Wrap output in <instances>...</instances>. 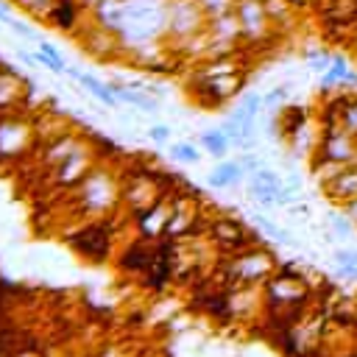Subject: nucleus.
I'll use <instances>...</instances> for the list:
<instances>
[{
  "label": "nucleus",
  "instance_id": "1",
  "mask_svg": "<svg viewBox=\"0 0 357 357\" xmlns=\"http://www.w3.org/2000/svg\"><path fill=\"white\" fill-rule=\"evenodd\" d=\"M234 14L240 20L245 42H265L276 33V25H273V20L265 8V0H237Z\"/></svg>",
  "mask_w": 357,
  "mask_h": 357
},
{
  "label": "nucleus",
  "instance_id": "2",
  "mask_svg": "<svg viewBox=\"0 0 357 357\" xmlns=\"http://www.w3.org/2000/svg\"><path fill=\"white\" fill-rule=\"evenodd\" d=\"M312 156L321 159H332L340 165H357V134L346 131L343 126H332V128H321L318 137V148Z\"/></svg>",
  "mask_w": 357,
  "mask_h": 357
},
{
  "label": "nucleus",
  "instance_id": "3",
  "mask_svg": "<svg viewBox=\"0 0 357 357\" xmlns=\"http://www.w3.org/2000/svg\"><path fill=\"white\" fill-rule=\"evenodd\" d=\"M324 195L332 201V204H346V201H351V198H357V165H349L326 190H324Z\"/></svg>",
  "mask_w": 357,
  "mask_h": 357
},
{
  "label": "nucleus",
  "instance_id": "4",
  "mask_svg": "<svg viewBox=\"0 0 357 357\" xmlns=\"http://www.w3.org/2000/svg\"><path fill=\"white\" fill-rule=\"evenodd\" d=\"M343 170H346V165H340V162L321 159V156H310V173H312V181H315L321 190H326Z\"/></svg>",
  "mask_w": 357,
  "mask_h": 357
},
{
  "label": "nucleus",
  "instance_id": "5",
  "mask_svg": "<svg viewBox=\"0 0 357 357\" xmlns=\"http://www.w3.org/2000/svg\"><path fill=\"white\" fill-rule=\"evenodd\" d=\"M73 243H75V245H78L84 254H92L95 259H100V257L106 254V248H109L106 231H103L100 226H92V229H86V231L75 234V237H73Z\"/></svg>",
  "mask_w": 357,
  "mask_h": 357
},
{
  "label": "nucleus",
  "instance_id": "6",
  "mask_svg": "<svg viewBox=\"0 0 357 357\" xmlns=\"http://www.w3.org/2000/svg\"><path fill=\"white\" fill-rule=\"evenodd\" d=\"M265 8H268V14H271V20H273V25H276V31L279 28H293L296 25V20L301 17L287 0H265Z\"/></svg>",
  "mask_w": 357,
  "mask_h": 357
},
{
  "label": "nucleus",
  "instance_id": "7",
  "mask_svg": "<svg viewBox=\"0 0 357 357\" xmlns=\"http://www.w3.org/2000/svg\"><path fill=\"white\" fill-rule=\"evenodd\" d=\"M243 173H245V170H243L240 162H223V165H218V167L209 173V181H212L215 187H229V184L240 181Z\"/></svg>",
  "mask_w": 357,
  "mask_h": 357
},
{
  "label": "nucleus",
  "instance_id": "8",
  "mask_svg": "<svg viewBox=\"0 0 357 357\" xmlns=\"http://www.w3.org/2000/svg\"><path fill=\"white\" fill-rule=\"evenodd\" d=\"M67 73H70L75 81H81V84H84V86H86V89H89V92H92L98 100H103L106 106H112V103H114V92H112V86H106V84H100L98 78L84 75V73H78V70H67Z\"/></svg>",
  "mask_w": 357,
  "mask_h": 357
},
{
  "label": "nucleus",
  "instance_id": "9",
  "mask_svg": "<svg viewBox=\"0 0 357 357\" xmlns=\"http://www.w3.org/2000/svg\"><path fill=\"white\" fill-rule=\"evenodd\" d=\"M340 126L351 134H357V92H346L343 109H340Z\"/></svg>",
  "mask_w": 357,
  "mask_h": 357
},
{
  "label": "nucleus",
  "instance_id": "10",
  "mask_svg": "<svg viewBox=\"0 0 357 357\" xmlns=\"http://www.w3.org/2000/svg\"><path fill=\"white\" fill-rule=\"evenodd\" d=\"M201 142H204V148H206L212 156H223V153H226V148L231 145V142H229V137L223 134V128H218V131H206V134L201 137Z\"/></svg>",
  "mask_w": 357,
  "mask_h": 357
},
{
  "label": "nucleus",
  "instance_id": "11",
  "mask_svg": "<svg viewBox=\"0 0 357 357\" xmlns=\"http://www.w3.org/2000/svg\"><path fill=\"white\" fill-rule=\"evenodd\" d=\"M332 53H326L324 47L321 50H307V64H310V70L312 73H326L329 67H332Z\"/></svg>",
  "mask_w": 357,
  "mask_h": 357
},
{
  "label": "nucleus",
  "instance_id": "12",
  "mask_svg": "<svg viewBox=\"0 0 357 357\" xmlns=\"http://www.w3.org/2000/svg\"><path fill=\"white\" fill-rule=\"evenodd\" d=\"M329 223H332L335 237H340V240H349V237L354 234V223H351L343 212H332V215H329Z\"/></svg>",
  "mask_w": 357,
  "mask_h": 357
},
{
  "label": "nucleus",
  "instance_id": "13",
  "mask_svg": "<svg viewBox=\"0 0 357 357\" xmlns=\"http://www.w3.org/2000/svg\"><path fill=\"white\" fill-rule=\"evenodd\" d=\"M198 3H201V8L206 11V17H218V14L231 11L237 0H198Z\"/></svg>",
  "mask_w": 357,
  "mask_h": 357
},
{
  "label": "nucleus",
  "instance_id": "14",
  "mask_svg": "<svg viewBox=\"0 0 357 357\" xmlns=\"http://www.w3.org/2000/svg\"><path fill=\"white\" fill-rule=\"evenodd\" d=\"M53 17H56V22H59L61 28L73 25V3H70V0H61V3H56V11H53Z\"/></svg>",
  "mask_w": 357,
  "mask_h": 357
},
{
  "label": "nucleus",
  "instance_id": "15",
  "mask_svg": "<svg viewBox=\"0 0 357 357\" xmlns=\"http://www.w3.org/2000/svg\"><path fill=\"white\" fill-rule=\"evenodd\" d=\"M287 89H290V84H279V86H273L268 95H262L265 106H276V103H282V100L287 98Z\"/></svg>",
  "mask_w": 357,
  "mask_h": 357
},
{
  "label": "nucleus",
  "instance_id": "16",
  "mask_svg": "<svg viewBox=\"0 0 357 357\" xmlns=\"http://www.w3.org/2000/svg\"><path fill=\"white\" fill-rule=\"evenodd\" d=\"M332 259L343 268V265H357V251L354 248H335L332 251Z\"/></svg>",
  "mask_w": 357,
  "mask_h": 357
},
{
  "label": "nucleus",
  "instance_id": "17",
  "mask_svg": "<svg viewBox=\"0 0 357 357\" xmlns=\"http://www.w3.org/2000/svg\"><path fill=\"white\" fill-rule=\"evenodd\" d=\"M240 106H243V109H245L248 114H254V117H257V112H259V109L265 106V100H262V95H245Z\"/></svg>",
  "mask_w": 357,
  "mask_h": 357
},
{
  "label": "nucleus",
  "instance_id": "18",
  "mask_svg": "<svg viewBox=\"0 0 357 357\" xmlns=\"http://www.w3.org/2000/svg\"><path fill=\"white\" fill-rule=\"evenodd\" d=\"M173 156H178V159H184V162H198V151L192 148V145H173Z\"/></svg>",
  "mask_w": 357,
  "mask_h": 357
},
{
  "label": "nucleus",
  "instance_id": "19",
  "mask_svg": "<svg viewBox=\"0 0 357 357\" xmlns=\"http://www.w3.org/2000/svg\"><path fill=\"white\" fill-rule=\"evenodd\" d=\"M240 165H243V170H248V173H257L262 165H259V159L254 156V153H245V156H240Z\"/></svg>",
  "mask_w": 357,
  "mask_h": 357
},
{
  "label": "nucleus",
  "instance_id": "20",
  "mask_svg": "<svg viewBox=\"0 0 357 357\" xmlns=\"http://www.w3.org/2000/svg\"><path fill=\"white\" fill-rule=\"evenodd\" d=\"M340 212H343V215H346V218H349V220H351V223L357 226V198H351V201H346V204L340 206Z\"/></svg>",
  "mask_w": 357,
  "mask_h": 357
},
{
  "label": "nucleus",
  "instance_id": "21",
  "mask_svg": "<svg viewBox=\"0 0 357 357\" xmlns=\"http://www.w3.org/2000/svg\"><path fill=\"white\" fill-rule=\"evenodd\" d=\"M287 209H290V215H310V206H307V204H301V201H293Z\"/></svg>",
  "mask_w": 357,
  "mask_h": 357
},
{
  "label": "nucleus",
  "instance_id": "22",
  "mask_svg": "<svg viewBox=\"0 0 357 357\" xmlns=\"http://www.w3.org/2000/svg\"><path fill=\"white\" fill-rule=\"evenodd\" d=\"M167 134H170L167 126H153V128H151V137H153V139H165Z\"/></svg>",
  "mask_w": 357,
  "mask_h": 357
},
{
  "label": "nucleus",
  "instance_id": "23",
  "mask_svg": "<svg viewBox=\"0 0 357 357\" xmlns=\"http://www.w3.org/2000/svg\"><path fill=\"white\" fill-rule=\"evenodd\" d=\"M8 25H11V31H17V33H22V36H33V31H31L28 25H20V22H14V20H11Z\"/></svg>",
  "mask_w": 357,
  "mask_h": 357
},
{
  "label": "nucleus",
  "instance_id": "24",
  "mask_svg": "<svg viewBox=\"0 0 357 357\" xmlns=\"http://www.w3.org/2000/svg\"><path fill=\"white\" fill-rule=\"evenodd\" d=\"M287 3H290V6H293L298 14H301V11H307V8L312 6V0H287Z\"/></svg>",
  "mask_w": 357,
  "mask_h": 357
},
{
  "label": "nucleus",
  "instance_id": "25",
  "mask_svg": "<svg viewBox=\"0 0 357 357\" xmlns=\"http://www.w3.org/2000/svg\"><path fill=\"white\" fill-rule=\"evenodd\" d=\"M340 273H343L346 279H357V265H343Z\"/></svg>",
  "mask_w": 357,
  "mask_h": 357
}]
</instances>
